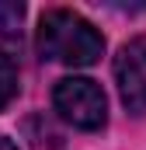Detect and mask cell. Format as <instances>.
Here are the masks:
<instances>
[{
	"mask_svg": "<svg viewBox=\"0 0 146 150\" xmlns=\"http://www.w3.org/2000/svg\"><path fill=\"white\" fill-rule=\"evenodd\" d=\"M35 42L45 59L63 63V67H94L105 52L101 32L73 11H45L38 21Z\"/></svg>",
	"mask_w": 146,
	"mask_h": 150,
	"instance_id": "1",
	"label": "cell"
},
{
	"mask_svg": "<svg viewBox=\"0 0 146 150\" xmlns=\"http://www.w3.org/2000/svg\"><path fill=\"white\" fill-rule=\"evenodd\" d=\"M52 105L70 126L87 129V133H94L108 122V98H105L101 84L91 77H63L52 91Z\"/></svg>",
	"mask_w": 146,
	"mask_h": 150,
	"instance_id": "2",
	"label": "cell"
},
{
	"mask_svg": "<svg viewBox=\"0 0 146 150\" xmlns=\"http://www.w3.org/2000/svg\"><path fill=\"white\" fill-rule=\"evenodd\" d=\"M115 80L125 108L136 115H146V35L132 38L115 56Z\"/></svg>",
	"mask_w": 146,
	"mask_h": 150,
	"instance_id": "3",
	"label": "cell"
},
{
	"mask_svg": "<svg viewBox=\"0 0 146 150\" xmlns=\"http://www.w3.org/2000/svg\"><path fill=\"white\" fill-rule=\"evenodd\" d=\"M14 94H18V67L7 52H0V112L14 101Z\"/></svg>",
	"mask_w": 146,
	"mask_h": 150,
	"instance_id": "4",
	"label": "cell"
},
{
	"mask_svg": "<svg viewBox=\"0 0 146 150\" xmlns=\"http://www.w3.org/2000/svg\"><path fill=\"white\" fill-rule=\"evenodd\" d=\"M25 18V7L14 0H0V35H14Z\"/></svg>",
	"mask_w": 146,
	"mask_h": 150,
	"instance_id": "5",
	"label": "cell"
},
{
	"mask_svg": "<svg viewBox=\"0 0 146 150\" xmlns=\"http://www.w3.org/2000/svg\"><path fill=\"white\" fill-rule=\"evenodd\" d=\"M0 150H18V143H14V140H7V136H0Z\"/></svg>",
	"mask_w": 146,
	"mask_h": 150,
	"instance_id": "6",
	"label": "cell"
}]
</instances>
